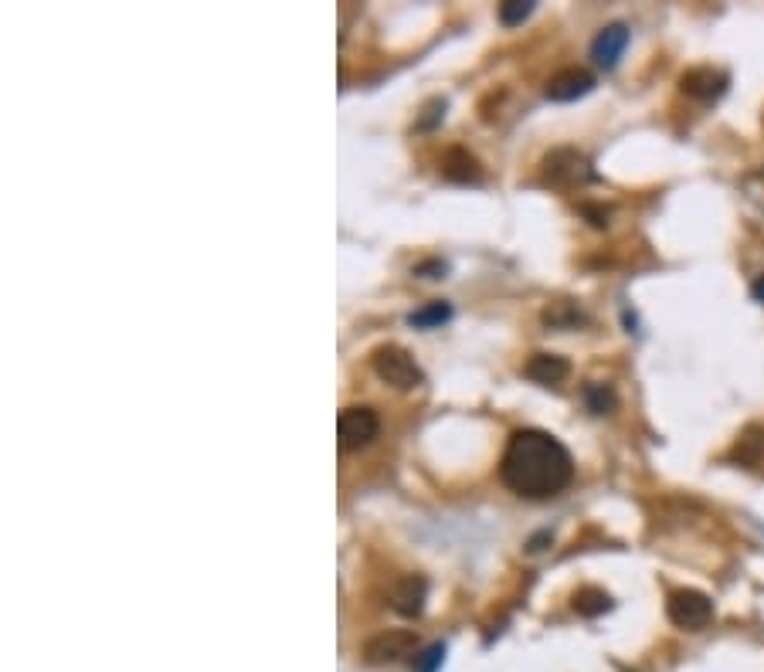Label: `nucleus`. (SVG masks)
I'll list each match as a JSON object with an SVG mask.
<instances>
[{"label":"nucleus","mask_w":764,"mask_h":672,"mask_svg":"<svg viewBox=\"0 0 764 672\" xmlns=\"http://www.w3.org/2000/svg\"><path fill=\"white\" fill-rule=\"evenodd\" d=\"M680 89L690 99H697V102H714V99H720L727 92V72H720V68H710V65L690 68V72H683Z\"/></svg>","instance_id":"nucleus-5"},{"label":"nucleus","mask_w":764,"mask_h":672,"mask_svg":"<svg viewBox=\"0 0 764 672\" xmlns=\"http://www.w3.org/2000/svg\"><path fill=\"white\" fill-rule=\"evenodd\" d=\"M530 14H534V0H506V4H500V21L506 28H517Z\"/></svg>","instance_id":"nucleus-17"},{"label":"nucleus","mask_w":764,"mask_h":672,"mask_svg":"<svg viewBox=\"0 0 764 672\" xmlns=\"http://www.w3.org/2000/svg\"><path fill=\"white\" fill-rule=\"evenodd\" d=\"M595 89V75L585 72V68H564V72H557L551 82H547V99L551 102H574L581 96H588V92Z\"/></svg>","instance_id":"nucleus-9"},{"label":"nucleus","mask_w":764,"mask_h":672,"mask_svg":"<svg viewBox=\"0 0 764 672\" xmlns=\"http://www.w3.org/2000/svg\"><path fill=\"white\" fill-rule=\"evenodd\" d=\"M571 605L581 618H598V615H605V611H612L615 601H612V594L602 588H581V591H574Z\"/></svg>","instance_id":"nucleus-13"},{"label":"nucleus","mask_w":764,"mask_h":672,"mask_svg":"<svg viewBox=\"0 0 764 672\" xmlns=\"http://www.w3.org/2000/svg\"><path fill=\"white\" fill-rule=\"evenodd\" d=\"M425 601H428V581L422 574L401 577L391 591V608L398 611L401 618H418L425 611Z\"/></svg>","instance_id":"nucleus-8"},{"label":"nucleus","mask_w":764,"mask_h":672,"mask_svg":"<svg viewBox=\"0 0 764 672\" xmlns=\"http://www.w3.org/2000/svg\"><path fill=\"white\" fill-rule=\"evenodd\" d=\"M585 404L591 415H612L615 411V391L608 384H585Z\"/></svg>","instance_id":"nucleus-16"},{"label":"nucleus","mask_w":764,"mask_h":672,"mask_svg":"<svg viewBox=\"0 0 764 672\" xmlns=\"http://www.w3.org/2000/svg\"><path fill=\"white\" fill-rule=\"evenodd\" d=\"M377 432H381V418H377L374 408L367 404H354V408H343L337 418V435L343 452H357V448L371 445Z\"/></svg>","instance_id":"nucleus-4"},{"label":"nucleus","mask_w":764,"mask_h":672,"mask_svg":"<svg viewBox=\"0 0 764 672\" xmlns=\"http://www.w3.org/2000/svg\"><path fill=\"white\" fill-rule=\"evenodd\" d=\"M449 320H452V306L442 303V299H435V303L415 309V313L408 316V323L415 326V330H435V326H442Z\"/></svg>","instance_id":"nucleus-14"},{"label":"nucleus","mask_w":764,"mask_h":672,"mask_svg":"<svg viewBox=\"0 0 764 672\" xmlns=\"http://www.w3.org/2000/svg\"><path fill=\"white\" fill-rule=\"evenodd\" d=\"M500 476L503 486L520 499H551L571 486L574 459L551 432L520 428L506 442Z\"/></svg>","instance_id":"nucleus-1"},{"label":"nucleus","mask_w":764,"mask_h":672,"mask_svg":"<svg viewBox=\"0 0 764 672\" xmlns=\"http://www.w3.org/2000/svg\"><path fill=\"white\" fill-rule=\"evenodd\" d=\"M666 615L669 622L676 628H686V632H700L714 622V601L707 598L703 591H673L669 594V605H666Z\"/></svg>","instance_id":"nucleus-3"},{"label":"nucleus","mask_w":764,"mask_h":672,"mask_svg":"<svg viewBox=\"0 0 764 672\" xmlns=\"http://www.w3.org/2000/svg\"><path fill=\"white\" fill-rule=\"evenodd\" d=\"M374 374L381 377L384 384L398 387V391H411V387H422L425 384V374L418 367V360L411 357L405 347L398 343H388V347L374 350Z\"/></svg>","instance_id":"nucleus-2"},{"label":"nucleus","mask_w":764,"mask_h":672,"mask_svg":"<svg viewBox=\"0 0 764 672\" xmlns=\"http://www.w3.org/2000/svg\"><path fill=\"white\" fill-rule=\"evenodd\" d=\"M445 269H449L445 262H422L418 265V275H425V279H442Z\"/></svg>","instance_id":"nucleus-19"},{"label":"nucleus","mask_w":764,"mask_h":672,"mask_svg":"<svg viewBox=\"0 0 764 672\" xmlns=\"http://www.w3.org/2000/svg\"><path fill=\"white\" fill-rule=\"evenodd\" d=\"M418 642L411 632H384L377 639L367 642V662L374 666H384V662H401L408 656H415Z\"/></svg>","instance_id":"nucleus-6"},{"label":"nucleus","mask_w":764,"mask_h":672,"mask_svg":"<svg viewBox=\"0 0 764 672\" xmlns=\"http://www.w3.org/2000/svg\"><path fill=\"white\" fill-rule=\"evenodd\" d=\"M523 374H527L530 381L551 387V384H561L564 377L571 374V364L564 357H557V353H537V357H530V364Z\"/></svg>","instance_id":"nucleus-11"},{"label":"nucleus","mask_w":764,"mask_h":672,"mask_svg":"<svg viewBox=\"0 0 764 672\" xmlns=\"http://www.w3.org/2000/svg\"><path fill=\"white\" fill-rule=\"evenodd\" d=\"M731 459L748 465V469L761 465V459H764V428H758V425L744 428L741 438H737L734 448H731Z\"/></svg>","instance_id":"nucleus-12"},{"label":"nucleus","mask_w":764,"mask_h":672,"mask_svg":"<svg viewBox=\"0 0 764 672\" xmlns=\"http://www.w3.org/2000/svg\"><path fill=\"white\" fill-rule=\"evenodd\" d=\"M442 170H445V177H452V180H479V163H476V157H469L466 150H452L449 157H445V163H442Z\"/></svg>","instance_id":"nucleus-15"},{"label":"nucleus","mask_w":764,"mask_h":672,"mask_svg":"<svg viewBox=\"0 0 764 672\" xmlns=\"http://www.w3.org/2000/svg\"><path fill=\"white\" fill-rule=\"evenodd\" d=\"M751 296L758 299V303H764V275H758V279L751 282Z\"/></svg>","instance_id":"nucleus-20"},{"label":"nucleus","mask_w":764,"mask_h":672,"mask_svg":"<svg viewBox=\"0 0 764 672\" xmlns=\"http://www.w3.org/2000/svg\"><path fill=\"white\" fill-rule=\"evenodd\" d=\"M442 659H445V645H442V642H435V645H428V649L415 652V659H411V666H415V672H439Z\"/></svg>","instance_id":"nucleus-18"},{"label":"nucleus","mask_w":764,"mask_h":672,"mask_svg":"<svg viewBox=\"0 0 764 672\" xmlns=\"http://www.w3.org/2000/svg\"><path fill=\"white\" fill-rule=\"evenodd\" d=\"M625 48H629V28H625V24H608V28L598 31L595 41H591V58H595L598 68L612 72L618 58L625 55Z\"/></svg>","instance_id":"nucleus-7"},{"label":"nucleus","mask_w":764,"mask_h":672,"mask_svg":"<svg viewBox=\"0 0 764 672\" xmlns=\"http://www.w3.org/2000/svg\"><path fill=\"white\" fill-rule=\"evenodd\" d=\"M547 177L557 180V184H578V180H588V160L581 157L578 150H554L551 157L544 160Z\"/></svg>","instance_id":"nucleus-10"}]
</instances>
